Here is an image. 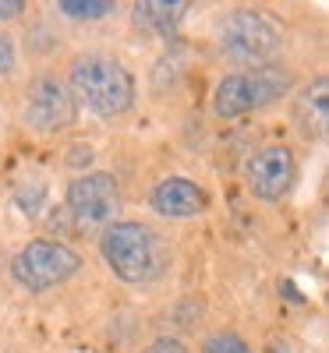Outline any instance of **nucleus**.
<instances>
[{"label": "nucleus", "mask_w": 329, "mask_h": 353, "mask_svg": "<svg viewBox=\"0 0 329 353\" xmlns=\"http://www.w3.org/2000/svg\"><path fill=\"white\" fill-rule=\"evenodd\" d=\"M21 121L28 131L36 134H57V131H68L78 121V103L71 96V88L53 78V74H39L28 81V92H25V110H21Z\"/></svg>", "instance_id": "nucleus-6"}, {"label": "nucleus", "mask_w": 329, "mask_h": 353, "mask_svg": "<svg viewBox=\"0 0 329 353\" xmlns=\"http://www.w3.org/2000/svg\"><path fill=\"white\" fill-rule=\"evenodd\" d=\"M326 78H319L308 92L301 96V113L308 121H315V131H326V121H329V103H326Z\"/></svg>", "instance_id": "nucleus-12"}, {"label": "nucleus", "mask_w": 329, "mask_h": 353, "mask_svg": "<svg viewBox=\"0 0 329 353\" xmlns=\"http://www.w3.org/2000/svg\"><path fill=\"white\" fill-rule=\"evenodd\" d=\"M149 205L163 219H195L209 209V194L188 176H163L149 194Z\"/></svg>", "instance_id": "nucleus-9"}, {"label": "nucleus", "mask_w": 329, "mask_h": 353, "mask_svg": "<svg viewBox=\"0 0 329 353\" xmlns=\"http://www.w3.org/2000/svg\"><path fill=\"white\" fill-rule=\"evenodd\" d=\"M68 209L78 223L85 226H110L117 209H121V188L117 176L93 170V173H78L68 184Z\"/></svg>", "instance_id": "nucleus-7"}, {"label": "nucleus", "mask_w": 329, "mask_h": 353, "mask_svg": "<svg viewBox=\"0 0 329 353\" xmlns=\"http://www.w3.org/2000/svg\"><path fill=\"white\" fill-rule=\"evenodd\" d=\"M100 254L110 265V272L121 283H131V286L156 279L167 265L163 241L156 237V230H149L138 219L110 223L100 237Z\"/></svg>", "instance_id": "nucleus-2"}, {"label": "nucleus", "mask_w": 329, "mask_h": 353, "mask_svg": "<svg viewBox=\"0 0 329 353\" xmlns=\"http://www.w3.org/2000/svg\"><path fill=\"white\" fill-rule=\"evenodd\" d=\"M220 46L230 61L262 68L283 53V32L262 11L237 8L220 21Z\"/></svg>", "instance_id": "nucleus-4"}, {"label": "nucleus", "mask_w": 329, "mask_h": 353, "mask_svg": "<svg viewBox=\"0 0 329 353\" xmlns=\"http://www.w3.org/2000/svg\"><path fill=\"white\" fill-rule=\"evenodd\" d=\"M131 14H135L138 28H149V32L170 39L177 32V25H181V18L188 14V4L185 0H173V4H167V0H145V4L131 8Z\"/></svg>", "instance_id": "nucleus-10"}, {"label": "nucleus", "mask_w": 329, "mask_h": 353, "mask_svg": "<svg viewBox=\"0 0 329 353\" xmlns=\"http://www.w3.org/2000/svg\"><path fill=\"white\" fill-rule=\"evenodd\" d=\"M68 88L75 103H85L96 117H124L135 106V74L110 53H78L68 68Z\"/></svg>", "instance_id": "nucleus-1"}, {"label": "nucleus", "mask_w": 329, "mask_h": 353, "mask_svg": "<svg viewBox=\"0 0 329 353\" xmlns=\"http://www.w3.org/2000/svg\"><path fill=\"white\" fill-rule=\"evenodd\" d=\"M202 353H252V350H248V343L237 336V332L223 329V332H213V336L202 343Z\"/></svg>", "instance_id": "nucleus-13"}, {"label": "nucleus", "mask_w": 329, "mask_h": 353, "mask_svg": "<svg viewBox=\"0 0 329 353\" xmlns=\"http://www.w3.org/2000/svg\"><path fill=\"white\" fill-rule=\"evenodd\" d=\"M21 11H25L21 0H0V21H11V18H18Z\"/></svg>", "instance_id": "nucleus-17"}, {"label": "nucleus", "mask_w": 329, "mask_h": 353, "mask_svg": "<svg viewBox=\"0 0 329 353\" xmlns=\"http://www.w3.org/2000/svg\"><path fill=\"white\" fill-rule=\"evenodd\" d=\"M82 269V254L61 241H28L15 258H11V276L18 286L28 293H46L53 286L68 283Z\"/></svg>", "instance_id": "nucleus-5"}, {"label": "nucleus", "mask_w": 329, "mask_h": 353, "mask_svg": "<svg viewBox=\"0 0 329 353\" xmlns=\"http://www.w3.org/2000/svg\"><path fill=\"white\" fill-rule=\"evenodd\" d=\"M93 156H96V152H93V145H75V149H71V156H68V163L82 170V166H88V163H93Z\"/></svg>", "instance_id": "nucleus-16"}, {"label": "nucleus", "mask_w": 329, "mask_h": 353, "mask_svg": "<svg viewBox=\"0 0 329 353\" xmlns=\"http://www.w3.org/2000/svg\"><path fill=\"white\" fill-rule=\"evenodd\" d=\"M142 353H188V346L181 343V339H170V336H160V339H153Z\"/></svg>", "instance_id": "nucleus-15"}, {"label": "nucleus", "mask_w": 329, "mask_h": 353, "mask_svg": "<svg viewBox=\"0 0 329 353\" xmlns=\"http://www.w3.org/2000/svg\"><path fill=\"white\" fill-rule=\"evenodd\" d=\"M18 64V53H15V39L8 32H0V78H11Z\"/></svg>", "instance_id": "nucleus-14"}, {"label": "nucleus", "mask_w": 329, "mask_h": 353, "mask_svg": "<svg viewBox=\"0 0 329 353\" xmlns=\"http://www.w3.org/2000/svg\"><path fill=\"white\" fill-rule=\"evenodd\" d=\"M294 88V71L280 68V64H262V68H248V71H234L223 74L216 92H213V113L220 121H234L245 117L252 110H262L269 103H276L280 96H287Z\"/></svg>", "instance_id": "nucleus-3"}, {"label": "nucleus", "mask_w": 329, "mask_h": 353, "mask_svg": "<svg viewBox=\"0 0 329 353\" xmlns=\"http://www.w3.org/2000/svg\"><path fill=\"white\" fill-rule=\"evenodd\" d=\"M297 181V159L287 145H262L245 163V184L262 201H280Z\"/></svg>", "instance_id": "nucleus-8"}, {"label": "nucleus", "mask_w": 329, "mask_h": 353, "mask_svg": "<svg viewBox=\"0 0 329 353\" xmlns=\"http://www.w3.org/2000/svg\"><path fill=\"white\" fill-rule=\"evenodd\" d=\"M57 11H61L64 18H75V21H100V18L113 14L117 4L113 0H61Z\"/></svg>", "instance_id": "nucleus-11"}]
</instances>
